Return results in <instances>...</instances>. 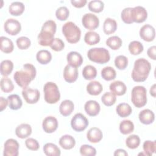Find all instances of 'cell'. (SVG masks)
Masks as SVG:
<instances>
[{
	"label": "cell",
	"instance_id": "1",
	"mask_svg": "<svg viewBox=\"0 0 156 156\" xmlns=\"http://www.w3.org/2000/svg\"><path fill=\"white\" fill-rule=\"evenodd\" d=\"M36 73L37 71L35 66L30 63H26L23 65L22 69L15 73L13 79L18 85L23 88H25L35 79Z\"/></svg>",
	"mask_w": 156,
	"mask_h": 156
},
{
	"label": "cell",
	"instance_id": "2",
	"mask_svg": "<svg viewBox=\"0 0 156 156\" xmlns=\"http://www.w3.org/2000/svg\"><path fill=\"white\" fill-rule=\"evenodd\" d=\"M56 29L57 26L54 21H46L43 24L41 31L38 35V43L43 46H50L55 38L54 34Z\"/></svg>",
	"mask_w": 156,
	"mask_h": 156
},
{
	"label": "cell",
	"instance_id": "3",
	"mask_svg": "<svg viewBox=\"0 0 156 156\" xmlns=\"http://www.w3.org/2000/svg\"><path fill=\"white\" fill-rule=\"evenodd\" d=\"M151 69V65L145 58H138L135 61L132 72V78L135 82H144L147 78Z\"/></svg>",
	"mask_w": 156,
	"mask_h": 156
},
{
	"label": "cell",
	"instance_id": "4",
	"mask_svg": "<svg viewBox=\"0 0 156 156\" xmlns=\"http://www.w3.org/2000/svg\"><path fill=\"white\" fill-rule=\"evenodd\" d=\"M62 33L67 41L70 43H77L80 39V29L71 21H68L63 24L62 26Z\"/></svg>",
	"mask_w": 156,
	"mask_h": 156
},
{
	"label": "cell",
	"instance_id": "5",
	"mask_svg": "<svg viewBox=\"0 0 156 156\" xmlns=\"http://www.w3.org/2000/svg\"><path fill=\"white\" fill-rule=\"evenodd\" d=\"M90 60L99 64L107 63L110 58L109 51L104 48H94L90 49L87 53Z\"/></svg>",
	"mask_w": 156,
	"mask_h": 156
},
{
	"label": "cell",
	"instance_id": "6",
	"mask_svg": "<svg viewBox=\"0 0 156 156\" xmlns=\"http://www.w3.org/2000/svg\"><path fill=\"white\" fill-rule=\"evenodd\" d=\"M44 100L48 104H55L60 98V93L57 85L52 82L45 83L43 87Z\"/></svg>",
	"mask_w": 156,
	"mask_h": 156
},
{
	"label": "cell",
	"instance_id": "7",
	"mask_svg": "<svg viewBox=\"0 0 156 156\" xmlns=\"http://www.w3.org/2000/svg\"><path fill=\"white\" fill-rule=\"evenodd\" d=\"M147 91L143 86H135L133 88L131 94V100L137 108L144 107L147 102Z\"/></svg>",
	"mask_w": 156,
	"mask_h": 156
},
{
	"label": "cell",
	"instance_id": "8",
	"mask_svg": "<svg viewBox=\"0 0 156 156\" xmlns=\"http://www.w3.org/2000/svg\"><path fill=\"white\" fill-rule=\"evenodd\" d=\"M88 121L82 113H76L71 119V125L73 130L76 132L84 130L88 126Z\"/></svg>",
	"mask_w": 156,
	"mask_h": 156
},
{
	"label": "cell",
	"instance_id": "9",
	"mask_svg": "<svg viewBox=\"0 0 156 156\" xmlns=\"http://www.w3.org/2000/svg\"><path fill=\"white\" fill-rule=\"evenodd\" d=\"M19 144L16 140L10 138L4 143V156H17L18 155Z\"/></svg>",
	"mask_w": 156,
	"mask_h": 156
},
{
	"label": "cell",
	"instance_id": "10",
	"mask_svg": "<svg viewBox=\"0 0 156 156\" xmlns=\"http://www.w3.org/2000/svg\"><path fill=\"white\" fill-rule=\"evenodd\" d=\"M83 26L88 30H94L99 24V18L94 14L88 13L85 14L82 19Z\"/></svg>",
	"mask_w": 156,
	"mask_h": 156
},
{
	"label": "cell",
	"instance_id": "11",
	"mask_svg": "<svg viewBox=\"0 0 156 156\" xmlns=\"http://www.w3.org/2000/svg\"><path fill=\"white\" fill-rule=\"evenodd\" d=\"M22 95L28 104H35L40 99V93L37 89H32L29 87L23 88L22 91Z\"/></svg>",
	"mask_w": 156,
	"mask_h": 156
},
{
	"label": "cell",
	"instance_id": "12",
	"mask_svg": "<svg viewBox=\"0 0 156 156\" xmlns=\"http://www.w3.org/2000/svg\"><path fill=\"white\" fill-rule=\"evenodd\" d=\"M5 31L11 35H17L21 29L20 23L13 18H9L6 20L4 24Z\"/></svg>",
	"mask_w": 156,
	"mask_h": 156
},
{
	"label": "cell",
	"instance_id": "13",
	"mask_svg": "<svg viewBox=\"0 0 156 156\" xmlns=\"http://www.w3.org/2000/svg\"><path fill=\"white\" fill-rule=\"evenodd\" d=\"M147 17V12L142 6H136L132 8V19L133 22L141 23L144 22Z\"/></svg>",
	"mask_w": 156,
	"mask_h": 156
},
{
	"label": "cell",
	"instance_id": "14",
	"mask_svg": "<svg viewBox=\"0 0 156 156\" xmlns=\"http://www.w3.org/2000/svg\"><path fill=\"white\" fill-rule=\"evenodd\" d=\"M140 37L146 41H152L155 38V31L153 26L150 24H145L141 27L140 30Z\"/></svg>",
	"mask_w": 156,
	"mask_h": 156
},
{
	"label": "cell",
	"instance_id": "15",
	"mask_svg": "<svg viewBox=\"0 0 156 156\" xmlns=\"http://www.w3.org/2000/svg\"><path fill=\"white\" fill-rule=\"evenodd\" d=\"M43 129L46 133H51L55 132L58 127L57 119L52 116H47L43 121Z\"/></svg>",
	"mask_w": 156,
	"mask_h": 156
},
{
	"label": "cell",
	"instance_id": "16",
	"mask_svg": "<svg viewBox=\"0 0 156 156\" xmlns=\"http://www.w3.org/2000/svg\"><path fill=\"white\" fill-rule=\"evenodd\" d=\"M63 77L65 80L68 83L75 82L78 77L77 68L69 65H67L64 68Z\"/></svg>",
	"mask_w": 156,
	"mask_h": 156
},
{
	"label": "cell",
	"instance_id": "17",
	"mask_svg": "<svg viewBox=\"0 0 156 156\" xmlns=\"http://www.w3.org/2000/svg\"><path fill=\"white\" fill-rule=\"evenodd\" d=\"M84 108L86 113L89 116H94L99 114L101 110V107L99 104L96 101L90 100L85 104Z\"/></svg>",
	"mask_w": 156,
	"mask_h": 156
},
{
	"label": "cell",
	"instance_id": "18",
	"mask_svg": "<svg viewBox=\"0 0 156 156\" xmlns=\"http://www.w3.org/2000/svg\"><path fill=\"white\" fill-rule=\"evenodd\" d=\"M66 58L68 65L76 68L80 66L83 63V58L82 55L76 51L69 52L67 54Z\"/></svg>",
	"mask_w": 156,
	"mask_h": 156
},
{
	"label": "cell",
	"instance_id": "19",
	"mask_svg": "<svg viewBox=\"0 0 156 156\" xmlns=\"http://www.w3.org/2000/svg\"><path fill=\"white\" fill-rule=\"evenodd\" d=\"M109 88L112 93L117 96H122L124 94L127 90L125 83L119 80H116L111 83Z\"/></svg>",
	"mask_w": 156,
	"mask_h": 156
},
{
	"label": "cell",
	"instance_id": "20",
	"mask_svg": "<svg viewBox=\"0 0 156 156\" xmlns=\"http://www.w3.org/2000/svg\"><path fill=\"white\" fill-rule=\"evenodd\" d=\"M102 132L98 127H92L89 129L87 133V137L88 140L93 143H96L99 142L102 138Z\"/></svg>",
	"mask_w": 156,
	"mask_h": 156
},
{
	"label": "cell",
	"instance_id": "21",
	"mask_svg": "<svg viewBox=\"0 0 156 156\" xmlns=\"http://www.w3.org/2000/svg\"><path fill=\"white\" fill-rule=\"evenodd\" d=\"M140 122L144 124H150L155 119V115L152 111L149 109H144L141 111L138 115Z\"/></svg>",
	"mask_w": 156,
	"mask_h": 156
},
{
	"label": "cell",
	"instance_id": "22",
	"mask_svg": "<svg viewBox=\"0 0 156 156\" xmlns=\"http://www.w3.org/2000/svg\"><path fill=\"white\" fill-rule=\"evenodd\" d=\"M32 127L28 124H21L18 126L15 129L16 135L20 138L24 139L30 135Z\"/></svg>",
	"mask_w": 156,
	"mask_h": 156
},
{
	"label": "cell",
	"instance_id": "23",
	"mask_svg": "<svg viewBox=\"0 0 156 156\" xmlns=\"http://www.w3.org/2000/svg\"><path fill=\"white\" fill-rule=\"evenodd\" d=\"M74 104L70 100H65L62 102L59 107V111L61 115L64 116L70 115L74 110Z\"/></svg>",
	"mask_w": 156,
	"mask_h": 156
},
{
	"label": "cell",
	"instance_id": "24",
	"mask_svg": "<svg viewBox=\"0 0 156 156\" xmlns=\"http://www.w3.org/2000/svg\"><path fill=\"white\" fill-rule=\"evenodd\" d=\"M59 144L64 149L69 150L74 147L76 141L73 136L69 135H65L60 138Z\"/></svg>",
	"mask_w": 156,
	"mask_h": 156
},
{
	"label": "cell",
	"instance_id": "25",
	"mask_svg": "<svg viewBox=\"0 0 156 156\" xmlns=\"http://www.w3.org/2000/svg\"><path fill=\"white\" fill-rule=\"evenodd\" d=\"M116 29L117 23L115 20L110 18H107L105 20L103 25V30L105 34H112L116 31Z\"/></svg>",
	"mask_w": 156,
	"mask_h": 156
},
{
	"label": "cell",
	"instance_id": "26",
	"mask_svg": "<svg viewBox=\"0 0 156 156\" xmlns=\"http://www.w3.org/2000/svg\"><path fill=\"white\" fill-rule=\"evenodd\" d=\"M103 90L102 85L98 81L93 80L90 82L87 86V92L93 96H97Z\"/></svg>",
	"mask_w": 156,
	"mask_h": 156
},
{
	"label": "cell",
	"instance_id": "27",
	"mask_svg": "<svg viewBox=\"0 0 156 156\" xmlns=\"http://www.w3.org/2000/svg\"><path fill=\"white\" fill-rule=\"evenodd\" d=\"M24 5L21 2H13L9 6V13L13 16H19L21 15L24 10Z\"/></svg>",
	"mask_w": 156,
	"mask_h": 156
},
{
	"label": "cell",
	"instance_id": "28",
	"mask_svg": "<svg viewBox=\"0 0 156 156\" xmlns=\"http://www.w3.org/2000/svg\"><path fill=\"white\" fill-rule=\"evenodd\" d=\"M7 100L9 102V106L12 110H18L23 105L22 101L18 94H15L9 96Z\"/></svg>",
	"mask_w": 156,
	"mask_h": 156
},
{
	"label": "cell",
	"instance_id": "29",
	"mask_svg": "<svg viewBox=\"0 0 156 156\" xmlns=\"http://www.w3.org/2000/svg\"><path fill=\"white\" fill-rule=\"evenodd\" d=\"M36 58L40 64L46 65L51 62L52 59V55L48 50H40L37 52Z\"/></svg>",
	"mask_w": 156,
	"mask_h": 156
},
{
	"label": "cell",
	"instance_id": "30",
	"mask_svg": "<svg viewBox=\"0 0 156 156\" xmlns=\"http://www.w3.org/2000/svg\"><path fill=\"white\" fill-rule=\"evenodd\" d=\"M1 50L4 53H10L13 51L14 46L12 41L7 37H1Z\"/></svg>",
	"mask_w": 156,
	"mask_h": 156
},
{
	"label": "cell",
	"instance_id": "31",
	"mask_svg": "<svg viewBox=\"0 0 156 156\" xmlns=\"http://www.w3.org/2000/svg\"><path fill=\"white\" fill-rule=\"evenodd\" d=\"M117 114L122 117L125 118L129 116L132 112V109L129 104L127 103H121L116 108Z\"/></svg>",
	"mask_w": 156,
	"mask_h": 156
},
{
	"label": "cell",
	"instance_id": "32",
	"mask_svg": "<svg viewBox=\"0 0 156 156\" xmlns=\"http://www.w3.org/2000/svg\"><path fill=\"white\" fill-rule=\"evenodd\" d=\"M44 153L48 156H59L60 155V149L54 144L48 143L43 147Z\"/></svg>",
	"mask_w": 156,
	"mask_h": 156
},
{
	"label": "cell",
	"instance_id": "33",
	"mask_svg": "<svg viewBox=\"0 0 156 156\" xmlns=\"http://www.w3.org/2000/svg\"><path fill=\"white\" fill-rule=\"evenodd\" d=\"M84 41L88 45H94L99 42L100 36L96 32L89 31L85 34Z\"/></svg>",
	"mask_w": 156,
	"mask_h": 156
},
{
	"label": "cell",
	"instance_id": "34",
	"mask_svg": "<svg viewBox=\"0 0 156 156\" xmlns=\"http://www.w3.org/2000/svg\"><path fill=\"white\" fill-rule=\"evenodd\" d=\"M134 130L133 123L129 119H125L121 122L119 124V130L124 135L132 133Z\"/></svg>",
	"mask_w": 156,
	"mask_h": 156
},
{
	"label": "cell",
	"instance_id": "35",
	"mask_svg": "<svg viewBox=\"0 0 156 156\" xmlns=\"http://www.w3.org/2000/svg\"><path fill=\"white\" fill-rule=\"evenodd\" d=\"M82 75L85 79L92 80L96 77L97 70L92 65H87L82 70Z\"/></svg>",
	"mask_w": 156,
	"mask_h": 156
},
{
	"label": "cell",
	"instance_id": "36",
	"mask_svg": "<svg viewBox=\"0 0 156 156\" xmlns=\"http://www.w3.org/2000/svg\"><path fill=\"white\" fill-rule=\"evenodd\" d=\"M1 74L2 76L5 77L9 76L13 68V63L11 60H5L1 63Z\"/></svg>",
	"mask_w": 156,
	"mask_h": 156
},
{
	"label": "cell",
	"instance_id": "37",
	"mask_svg": "<svg viewBox=\"0 0 156 156\" xmlns=\"http://www.w3.org/2000/svg\"><path fill=\"white\" fill-rule=\"evenodd\" d=\"M116 76V71L111 66H105L101 70V76L105 80H113Z\"/></svg>",
	"mask_w": 156,
	"mask_h": 156
},
{
	"label": "cell",
	"instance_id": "38",
	"mask_svg": "<svg viewBox=\"0 0 156 156\" xmlns=\"http://www.w3.org/2000/svg\"><path fill=\"white\" fill-rule=\"evenodd\" d=\"M122 44V40L118 36H112L106 40V44L113 50L118 49Z\"/></svg>",
	"mask_w": 156,
	"mask_h": 156
},
{
	"label": "cell",
	"instance_id": "39",
	"mask_svg": "<svg viewBox=\"0 0 156 156\" xmlns=\"http://www.w3.org/2000/svg\"><path fill=\"white\" fill-rule=\"evenodd\" d=\"M143 46L138 41H133L129 44V50L132 55H138L143 52Z\"/></svg>",
	"mask_w": 156,
	"mask_h": 156
},
{
	"label": "cell",
	"instance_id": "40",
	"mask_svg": "<svg viewBox=\"0 0 156 156\" xmlns=\"http://www.w3.org/2000/svg\"><path fill=\"white\" fill-rule=\"evenodd\" d=\"M140 144V138L138 135H131L126 140V146L132 149L137 148Z\"/></svg>",
	"mask_w": 156,
	"mask_h": 156
},
{
	"label": "cell",
	"instance_id": "41",
	"mask_svg": "<svg viewBox=\"0 0 156 156\" xmlns=\"http://www.w3.org/2000/svg\"><path fill=\"white\" fill-rule=\"evenodd\" d=\"M1 90L5 93H10L14 89V85L10 79L4 77L1 80Z\"/></svg>",
	"mask_w": 156,
	"mask_h": 156
},
{
	"label": "cell",
	"instance_id": "42",
	"mask_svg": "<svg viewBox=\"0 0 156 156\" xmlns=\"http://www.w3.org/2000/svg\"><path fill=\"white\" fill-rule=\"evenodd\" d=\"M143 150L146 155L151 156L153 155L156 151L155 141H146L143 143Z\"/></svg>",
	"mask_w": 156,
	"mask_h": 156
},
{
	"label": "cell",
	"instance_id": "43",
	"mask_svg": "<svg viewBox=\"0 0 156 156\" xmlns=\"http://www.w3.org/2000/svg\"><path fill=\"white\" fill-rule=\"evenodd\" d=\"M104 7V4L100 0H93L88 3V9L91 12L99 13L102 12Z\"/></svg>",
	"mask_w": 156,
	"mask_h": 156
},
{
	"label": "cell",
	"instance_id": "44",
	"mask_svg": "<svg viewBox=\"0 0 156 156\" xmlns=\"http://www.w3.org/2000/svg\"><path fill=\"white\" fill-rule=\"evenodd\" d=\"M116 100V95L112 92L105 93L101 98V101L102 103L105 105L108 106V107L113 105L115 103Z\"/></svg>",
	"mask_w": 156,
	"mask_h": 156
},
{
	"label": "cell",
	"instance_id": "45",
	"mask_svg": "<svg viewBox=\"0 0 156 156\" xmlns=\"http://www.w3.org/2000/svg\"><path fill=\"white\" fill-rule=\"evenodd\" d=\"M115 66L121 70L126 69L128 65V59L124 55H118L115 59Z\"/></svg>",
	"mask_w": 156,
	"mask_h": 156
},
{
	"label": "cell",
	"instance_id": "46",
	"mask_svg": "<svg viewBox=\"0 0 156 156\" xmlns=\"http://www.w3.org/2000/svg\"><path fill=\"white\" fill-rule=\"evenodd\" d=\"M80 153L83 156H94L96 154V151L90 145L83 144L80 148Z\"/></svg>",
	"mask_w": 156,
	"mask_h": 156
},
{
	"label": "cell",
	"instance_id": "47",
	"mask_svg": "<svg viewBox=\"0 0 156 156\" xmlns=\"http://www.w3.org/2000/svg\"><path fill=\"white\" fill-rule=\"evenodd\" d=\"M69 14V11L66 7L62 6L57 9L55 12V15L57 19L60 21H65L66 20Z\"/></svg>",
	"mask_w": 156,
	"mask_h": 156
},
{
	"label": "cell",
	"instance_id": "48",
	"mask_svg": "<svg viewBox=\"0 0 156 156\" xmlns=\"http://www.w3.org/2000/svg\"><path fill=\"white\" fill-rule=\"evenodd\" d=\"M121 19L126 24H131L133 22L132 19V8L127 7L124 9L121 12Z\"/></svg>",
	"mask_w": 156,
	"mask_h": 156
},
{
	"label": "cell",
	"instance_id": "49",
	"mask_svg": "<svg viewBox=\"0 0 156 156\" xmlns=\"http://www.w3.org/2000/svg\"><path fill=\"white\" fill-rule=\"evenodd\" d=\"M30 40L26 37H21L16 40L17 46L21 50L27 49L30 46Z\"/></svg>",
	"mask_w": 156,
	"mask_h": 156
},
{
	"label": "cell",
	"instance_id": "50",
	"mask_svg": "<svg viewBox=\"0 0 156 156\" xmlns=\"http://www.w3.org/2000/svg\"><path fill=\"white\" fill-rule=\"evenodd\" d=\"M25 144L27 148L31 151H37L40 147V145L37 140L32 138H27L25 141Z\"/></svg>",
	"mask_w": 156,
	"mask_h": 156
},
{
	"label": "cell",
	"instance_id": "51",
	"mask_svg": "<svg viewBox=\"0 0 156 156\" xmlns=\"http://www.w3.org/2000/svg\"><path fill=\"white\" fill-rule=\"evenodd\" d=\"M50 47L52 50L55 51H60L64 49L65 44L61 39L55 38Z\"/></svg>",
	"mask_w": 156,
	"mask_h": 156
},
{
	"label": "cell",
	"instance_id": "52",
	"mask_svg": "<svg viewBox=\"0 0 156 156\" xmlns=\"http://www.w3.org/2000/svg\"><path fill=\"white\" fill-rule=\"evenodd\" d=\"M71 3L72 4V5L73 6H74L77 8H81V7L85 6V5L87 3V1L86 0H78V1L71 0Z\"/></svg>",
	"mask_w": 156,
	"mask_h": 156
},
{
	"label": "cell",
	"instance_id": "53",
	"mask_svg": "<svg viewBox=\"0 0 156 156\" xmlns=\"http://www.w3.org/2000/svg\"><path fill=\"white\" fill-rule=\"evenodd\" d=\"M155 51H156V46H152L149 48V49H147V55L152 60H155L156 59Z\"/></svg>",
	"mask_w": 156,
	"mask_h": 156
},
{
	"label": "cell",
	"instance_id": "54",
	"mask_svg": "<svg viewBox=\"0 0 156 156\" xmlns=\"http://www.w3.org/2000/svg\"><path fill=\"white\" fill-rule=\"evenodd\" d=\"M9 104L8 100L4 99L3 97H0V110L3 111Z\"/></svg>",
	"mask_w": 156,
	"mask_h": 156
},
{
	"label": "cell",
	"instance_id": "55",
	"mask_svg": "<svg viewBox=\"0 0 156 156\" xmlns=\"http://www.w3.org/2000/svg\"><path fill=\"white\" fill-rule=\"evenodd\" d=\"M114 155L115 156H117V155H119V156H127L128 154L127 152L122 149H118L117 150H116L114 152Z\"/></svg>",
	"mask_w": 156,
	"mask_h": 156
},
{
	"label": "cell",
	"instance_id": "56",
	"mask_svg": "<svg viewBox=\"0 0 156 156\" xmlns=\"http://www.w3.org/2000/svg\"><path fill=\"white\" fill-rule=\"evenodd\" d=\"M155 84H154L150 89V94L154 98H155Z\"/></svg>",
	"mask_w": 156,
	"mask_h": 156
}]
</instances>
